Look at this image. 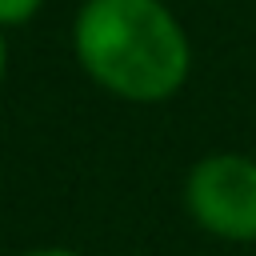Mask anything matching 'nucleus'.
<instances>
[{
    "label": "nucleus",
    "mask_w": 256,
    "mask_h": 256,
    "mask_svg": "<svg viewBox=\"0 0 256 256\" xmlns=\"http://www.w3.org/2000/svg\"><path fill=\"white\" fill-rule=\"evenodd\" d=\"M72 56L96 88L128 104H164L192 72V40L164 0H84Z\"/></svg>",
    "instance_id": "nucleus-1"
},
{
    "label": "nucleus",
    "mask_w": 256,
    "mask_h": 256,
    "mask_svg": "<svg viewBox=\"0 0 256 256\" xmlns=\"http://www.w3.org/2000/svg\"><path fill=\"white\" fill-rule=\"evenodd\" d=\"M192 224L228 244H256V160L244 152H208L184 176Z\"/></svg>",
    "instance_id": "nucleus-2"
},
{
    "label": "nucleus",
    "mask_w": 256,
    "mask_h": 256,
    "mask_svg": "<svg viewBox=\"0 0 256 256\" xmlns=\"http://www.w3.org/2000/svg\"><path fill=\"white\" fill-rule=\"evenodd\" d=\"M44 4H48V0H0V28L8 32V28H24V24H32V20L40 16Z\"/></svg>",
    "instance_id": "nucleus-3"
},
{
    "label": "nucleus",
    "mask_w": 256,
    "mask_h": 256,
    "mask_svg": "<svg viewBox=\"0 0 256 256\" xmlns=\"http://www.w3.org/2000/svg\"><path fill=\"white\" fill-rule=\"evenodd\" d=\"M16 256H84V252L64 248V244H40V248H24V252H16Z\"/></svg>",
    "instance_id": "nucleus-4"
},
{
    "label": "nucleus",
    "mask_w": 256,
    "mask_h": 256,
    "mask_svg": "<svg viewBox=\"0 0 256 256\" xmlns=\"http://www.w3.org/2000/svg\"><path fill=\"white\" fill-rule=\"evenodd\" d=\"M8 76V40H4V28H0V84Z\"/></svg>",
    "instance_id": "nucleus-5"
}]
</instances>
